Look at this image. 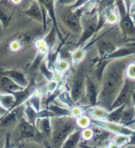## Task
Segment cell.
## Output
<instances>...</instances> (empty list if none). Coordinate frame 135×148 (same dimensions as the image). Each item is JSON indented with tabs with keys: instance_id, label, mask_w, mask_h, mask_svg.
<instances>
[{
	"instance_id": "52a82bcc",
	"label": "cell",
	"mask_w": 135,
	"mask_h": 148,
	"mask_svg": "<svg viewBox=\"0 0 135 148\" xmlns=\"http://www.w3.org/2000/svg\"><path fill=\"white\" fill-rule=\"evenodd\" d=\"M133 90L132 88V82L130 79L126 78L125 79V82H124V84L121 88V90L119 92L118 96L116 97L115 101L113 102L112 106H111L110 110L109 111H112L116 108H120L121 106L124 105H127L130 103V100L132 99V92Z\"/></svg>"
},
{
	"instance_id": "60d3db41",
	"label": "cell",
	"mask_w": 135,
	"mask_h": 148,
	"mask_svg": "<svg viewBox=\"0 0 135 148\" xmlns=\"http://www.w3.org/2000/svg\"><path fill=\"white\" fill-rule=\"evenodd\" d=\"M21 42L19 41V40H14L13 42H11L10 43V49L12 51H18V50H20L21 48Z\"/></svg>"
},
{
	"instance_id": "44dd1931",
	"label": "cell",
	"mask_w": 135,
	"mask_h": 148,
	"mask_svg": "<svg viewBox=\"0 0 135 148\" xmlns=\"http://www.w3.org/2000/svg\"><path fill=\"white\" fill-rule=\"evenodd\" d=\"M0 83H1V85L4 89L8 92V94H13V92H16L21 91L24 89V88L18 85L16 82H14L11 79H9L8 77H6V76L1 77V79H0Z\"/></svg>"
},
{
	"instance_id": "ba28073f",
	"label": "cell",
	"mask_w": 135,
	"mask_h": 148,
	"mask_svg": "<svg viewBox=\"0 0 135 148\" xmlns=\"http://www.w3.org/2000/svg\"><path fill=\"white\" fill-rule=\"evenodd\" d=\"M92 123L95 124V126L99 127L106 131L113 132L117 135H126V136H131L133 132V130H131L128 127H125L123 125H120L118 123H113L106 121V120H95L92 119Z\"/></svg>"
},
{
	"instance_id": "8992f818",
	"label": "cell",
	"mask_w": 135,
	"mask_h": 148,
	"mask_svg": "<svg viewBox=\"0 0 135 148\" xmlns=\"http://www.w3.org/2000/svg\"><path fill=\"white\" fill-rule=\"evenodd\" d=\"M15 132L21 142L24 141H34L39 136L40 132L37 131L34 126L27 121L25 118H22L17 124Z\"/></svg>"
},
{
	"instance_id": "74e56055",
	"label": "cell",
	"mask_w": 135,
	"mask_h": 148,
	"mask_svg": "<svg viewBox=\"0 0 135 148\" xmlns=\"http://www.w3.org/2000/svg\"><path fill=\"white\" fill-rule=\"evenodd\" d=\"M106 22L109 24H115V23L119 22V14L115 12V10L109 12L108 14H106Z\"/></svg>"
},
{
	"instance_id": "4dcf8cb0",
	"label": "cell",
	"mask_w": 135,
	"mask_h": 148,
	"mask_svg": "<svg viewBox=\"0 0 135 148\" xmlns=\"http://www.w3.org/2000/svg\"><path fill=\"white\" fill-rule=\"evenodd\" d=\"M39 71L42 73V75H43L46 79V81H47L48 82L56 81L55 80V76L57 75V74H56L53 71H51V69L47 67V64H46L45 61H44L40 65Z\"/></svg>"
},
{
	"instance_id": "277c9868",
	"label": "cell",
	"mask_w": 135,
	"mask_h": 148,
	"mask_svg": "<svg viewBox=\"0 0 135 148\" xmlns=\"http://www.w3.org/2000/svg\"><path fill=\"white\" fill-rule=\"evenodd\" d=\"M116 8L119 11V28L125 37H134L135 38V22L131 15V12L127 10L124 1H116Z\"/></svg>"
},
{
	"instance_id": "e575fe53",
	"label": "cell",
	"mask_w": 135,
	"mask_h": 148,
	"mask_svg": "<svg viewBox=\"0 0 135 148\" xmlns=\"http://www.w3.org/2000/svg\"><path fill=\"white\" fill-rule=\"evenodd\" d=\"M13 148H47L44 145H42L41 143H36L34 141H24L18 143Z\"/></svg>"
},
{
	"instance_id": "484cf974",
	"label": "cell",
	"mask_w": 135,
	"mask_h": 148,
	"mask_svg": "<svg viewBox=\"0 0 135 148\" xmlns=\"http://www.w3.org/2000/svg\"><path fill=\"white\" fill-rule=\"evenodd\" d=\"M24 117L28 122H30L32 126L35 127L37 119H38V112L35 111L29 104H25L24 106Z\"/></svg>"
},
{
	"instance_id": "7c38bea8",
	"label": "cell",
	"mask_w": 135,
	"mask_h": 148,
	"mask_svg": "<svg viewBox=\"0 0 135 148\" xmlns=\"http://www.w3.org/2000/svg\"><path fill=\"white\" fill-rule=\"evenodd\" d=\"M40 4L43 6L46 12H47V15L49 16V18L52 20V23H53V27L56 30L58 34V37L60 39V41L64 40L65 38H63L62 32L59 29L58 26V18H57V14H56V1H47V0H40Z\"/></svg>"
},
{
	"instance_id": "e0dca14e",
	"label": "cell",
	"mask_w": 135,
	"mask_h": 148,
	"mask_svg": "<svg viewBox=\"0 0 135 148\" xmlns=\"http://www.w3.org/2000/svg\"><path fill=\"white\" fill-rule=\"evenodd\" d=\"M36 130L40 132V134H43L44 136L48 138L50 140L51 135H52V124H51V119H37L35 124Z\"/></svg>"
},
{
	"instance_id": "9c48e42d",
	"label": "cell",
	"mask_w": 135,
	"mask_h": 148,
	"mask_svg": "<svg viewBox=\"0 0 135 148\" xmlns=\"http://www.w3.org/2000/svg\"><path fill=\"white\" fill-rule=\"evenodd\" d=\"M100 92V86L98 82L93 79L91 76L86 75L85 81V97L87 99L89 108L97 106V101H98V96Z\"/></svg>"
},
{
	"instance_id": "c3c4849f",
	"label": "cell",
	"mask_w": 135,
	"mask_h": 148,
	"mask_svg": "<svg viewBox=\"0 0 135 148\" xmlns=\"http://www.w3.org/2000/svg\"><path fill=\"white\" fill-rule=\"evenodd\" d=\"M132 124H135V119L133 120V121H132V122H131V124H130V125H132Z\"/></svg>"
},
{
	"instance_id": "6da1fadb",
	"label": "cell",
	"mask_w": 135,
	"mask_h": 148,
	"mask_svg": "<svg viewBox=\"0 0 135 148\" xmlns=\"http://www.w3.org/2000/svg\"><path fill=\"white\" fill-rule=\"evenodd\" d=\"M131 62V58L110 61L104 71L101 80L100 92L97 106L109 112L111 106L121 90L126 79V69Z\"/></svg>"
},
{
	"instance_id": "5bb4252c",
	"label": "cell",
	"mask_w": 135,
	"mask_h": 148,
	"mask_svg": "<svg viewBox=\"0 0 135 148\" xmlns=\"http://www.w3.org/2000/svg\"><path fill=\"white\" fill-rule=\"evenodd\" d=\"M1 75L11 79L14 82H16L18 85L22 88H26L30 84V81L27 79L25 73L19 69H7L1 73Z\"/></svg>"
},
{
	"instance_id": "5b68a950",
	"label": "cell",
	"mask_w": 135,
	"mask_h": 148,
	"mask_svg": "<svg viewBox=\"0 0 135 148\" xmlns=\"http://www.w3.org/2000/svg\"><path fill=\"white\" fill-rule=\"evenodd\" d=\"M85 68L84 66H80L77 69V72L73 78L71 89V95L74 101V103H78L81 101L82 98L85 95V81H86Z\"/></svg>"
},
{
	"instance_id": "83f0119b",
	"label": "cell",
	"mask_w": 135,
	"mask_h": 148,
	"mask_svg": "<svg viewBox=\"0 0 135 148\" xmlns=\"http://www.w3.org/2000/svg\"><path fill=\"white\" fill-rule=\"evenodd\" d=\"M57 38H58V34H57V32H56V30L54 29V27H52L50 29V31L47 32V34L44 37V40L48 46L49 53L52 52L54 50L55 45L57 43Z\"/></svg>"
},
{
	"instance_id": "ffe728a7",
	"label": "cell",
	"mask_w": 135,
	"mask_h": 148,
	"mask_svg": "<svg viewBox=\"0 0 135 148\" xmlns=\"http://www.w3.org/2000/svg\"><path fill=\"white\" fill-rule=\"evenodd\" d=\"M50 112H52L54 115V117H58V118H62V117H72V113L71 110L67 108H63V106H60L58 105H56L51 103L47 108Z\"/></svg>"
},
{
	"instance_id": "f6af8a7d",
	"label": "cell",
	"mask_w": 135,
	"mask_h": 148,
	"mask_svg": "<svg viewBox=\"0 0 135 148\" xmlns=\"http://www.w3.org/2000/svg\"><path fill=\"white\" fill-rule=\"evenodd\" d=\"M132 106L135 109V91L134 90H132Z\"/></svg>"
},
{
	"instance_id": "d4e9b609",
	"label": "cell",
	"mask_w": 135,
	"mask_h": 148,
	"mask_svg": "<svg viewBox=\"0 0 135 148\" xmlns=\"http://www.w3.org/2000/svg\"><path fill=\"white\" fill-rule=\"evenodd\" d=\"M57 99L60 102V103H62L63 105L66 106L67 108L72 109L73 108L76 106V104L74 103V101L71 95V92L66 90H62L60 92V94L57 97Z\"/></svg>"
},
{
	"instance_id": "4316f807",
	"label": "cell",
	"mask_w": 135,
	"mask_h": 148,
	"mask_svg": "<svg viewBox=\"0 0 135 148\" xmlns=\"http://www.w3.org/2000/svg\"><path fill=\"white\" fill-rule=\"evenodd\" d=\"M27 104H29L35 111L39 112L42 109V96H41L40 91L35 90L34 94L30 97V99L28 100Z\"/></svg>"
},
{
	"instance_id": "ac0fdd59",
	"label": "cell",
	"mask_w": 135,
	"mask_h": 148,
	"mask_svg": "<svg viewBox=\"0 0 135 148\" xmlns=\"http://www.w3.org/2000/svg\"><path fill=\"white\" fill-rule=\"evenodd\" d=\"M96 47L98 49V54H99V58L101 60H104L108 55H110L112 52L117 49L118 47L116 45H112L109 42H98L96 44Z\"/></svg>"
},
{
	"instance_id": "ee69618b",
	"label": "cell",
	"mask_w": 135,
	"mask_h": 148,
	"mask_svg": "<svg viewBox=\"0 0 135 148\" xmlns=\"http://www.w3.org/2000/svg\"><path fill=\"white\" fill-rule=\"evenodd\" d=\"M8 112V109H6L5 108H3V106H2L1 105H0V118L4 117V116L6 115Z\"/></svg>"
},
{
	"instance_id": "836d02e7",
	"label": "cell",
	"mask_w": 135,
	"mask_h": 148,
	"mask_svg": "<svg viewBox=\"0 0 135 148\" xmlns=\"http://www.w3.org/2000/svg\"><path fill=\"white\" fill-rule=\"evenodd\" d=\"M11 14L9 13L7 9L0 7V23L3 28H7L9 25V22L11 20Z\"/></svg>"
},
{
	"instance_id": "ab89813d",
	"label": "cell",
	"mask_w": 135,
	"mask_h": 148,
	"mask_svg": "<svg viewBox=\"0 0 135 148\" xmlns=\"http://www.w3.org/2000/svg\"><path fill=\"white\" fill-rule=\"evenodd\" d=\"M94 136V132L90 128H87L84 130H82V138L86 141H89Z\"/></svg>"
},
{
	"instance_id": "9a60e30c",
	"label": "cell",
	"mask_w": 135,
	"mask_h": 148,
	"mask_svg": "<svg viewBox=\"0 0 135 148\" xmlns=\"http://www.w3.org/2000/svg\"><path fill=\"white\" fill-rule=\"evenodd\" d=\"M133 55H135V45L122 46V47H118L114 52L108 55L104 60L112 61V60H116V59H123V58H131Z\"/></svg>"
},
{
	"instance_id": "f35d334b",
	"label": "cell",
	"mask_w": 135,
	"mask_h": 148,
	"mask_svg": "<svg viewBox=\"0 0 135 148\" xmlns=\"http://www.w3.org/2000/svg\"><path fill=\"white\" fill-rule=\"evenodd\" d=\"M45 118L52 119V118H54V115L52 114V112H50L47 108H42L38 112V119H45Z\"/></svg>"
},
{
	"instance_id": "2e32d148",
	"label": "cell",
	"mask_w": 135,
	"mask_h": 148,
	"mask_svg": "<svg viewBox=\"0 0 135 148\" xmlns=\"http://www.w3.org/2000/svg\"><path fill=\"white\" fill-rule=\"evenodd\" d=\"M26 16L43 24V10L39 1H32L29 8L23 11Z\"/></svg>"
},
{
	"instance_id": "d6a6232c",
	"label": "cell",
	"mask_w": 135,
	"mask_h": 148,
	"mask_svg": "<svg viewBox=\"0 0 135 148\" xmlns=\"http://www.w3.org/2000/svg\"><path fill=\"white\" fill-rule=\"evenodd\" d=\"M76 123L79 129L84 130L90 127V125L92 124V119L88 117L87 115L82 114L80 117L76 118Z\"/></svg>"
},
{
	"instance_id": "7a4b0ae2",
	"label": "cell",
	"mask_w": 135,
	"mask_h": 148,
	"mask_svg": "<svg viewBox=\"0 0 135 148\" xmlns=\"http://www.w3.org/2000/svg\"><path fill=\"white\" fill-rule=\"evenodd\" d=\"M51 124L52 135L50 138V148H61L69 136L79 129L76 119L73 117H54L51 119Z\"/></svg>"
},
{
	"instance_id": "7bdbcfd3",
	"label": "cell",
	"mask_w": 135,
	"mask_h": 148,
	"mask_svg": "<svg viewBox=\"0 0 135 148\" xmlns=\"http://www.w3.org/2000/svg\"><path fill=\"white\" fill-rule=\"evenodd\" d=\"M127 145H135V129L133 130L132 135L130 136V141H129V143Z\"/></svg>"
},
{
	"instance_id": "7402d4cb",
	"label": "cell",
	"mask_w": 135,
	"mask_h": 148,
	"mask_svg": "<svg viewBox=\"0 0 135 148\" xmlns=\"http://www.w3.org/2000/svg\"><path fill=\"white\" fill-rule=\"evenodd\" d=\"M86 111L95 120H106V117H108V110H106L105 108H101V106H92V108H89V106H88Z\"/></svg>"
},
{
	"instance_id": "f546056e",
	"label": "cell",
	"mask_w": 135,
	"mask_h": 148,
	"mask_svg": "<svg viewBox=\"0 0 135 148\" xmlns=\"http://www.w3.org/2000/svg\"><path fill=\"white\" fill-rule=\"evenodd\" d=\"M86 50L83 47H77L71 53V61L74 65H78L83 61L85 58Z\"/></svg>"
},
{
	"instance_id": "f1b7e54d",
	"label": "cell",
	"mask_w": 135,
	"mask_h": 148,
	"mask_svg": "<svg viewBox=\"0 0 135 148\" xmlns=\"http://www.w3.org/2000/svg\"><path fill=\"white\" fill-rule=\"evenodd\" d=\"M0 105L9 111L15 106V98L11 94L0 95Z\"/></svg>"
},
{
	"instance_id": "d590c367",
	"label": "cell",
	"mask_w": 135,
	"mask_h": 148,
	"mask_svg": "<svg viewBox=\"0 0 135 148\" xmlns=\"http://www.w3.org/2000/svg\"><path fill=\"white\" fill-rule=\"evenodd\" d=\"M130 141V136L126 135H116L115 138L113 139V143L118 147H122L126 146Z\"/></svg>"
},
{
	"instance_id": "3957f363",
	"label": "cell",
	"mask_w": 135,
	"mask_h": 148,
	"mask_svg": "<svg viewBox=\"0 0 135 148\" xmlns=\"http://www.w3.org/2000/svg\"><path fill=\"white\" fill-rule=\"evenodd\" d=\"M96 8V7H95ZM95 8H94L90 12L91 14H86L82 16V31L80 38H79L77 46L78 47H83L88 40L92 37L97 35V26H98V13Z\"/></svg>"
},
{
	"instance_id": "cb8c5ba5",
	"label": "cell",
	"mask_w": 135,
	"mask_h": 148,
	"mask_svg": "<svg viewBox=\"0 0 135 148\" xmlns=\"http://www.w3.org/2000/svg\"><path fill=\"white\" fill-rule=\"evenodd\" d=\"M134 119H135V109L133 108V106H127L123 112L122 118H121V120H120L119 124L123 125L125 127H128V126H130L131 122L133 121Z\"/></svg>"
},
{
	"instance_id": "d6986e66",
	"label": "cell",
	"mask_w": 135,
	"mask_h": 148,
	"mask_svg": "<svg viewBox=\"0 0 135 148\" xmlns=\"http://www.w3.org/2000/svg\"><path fill=\"white\" fill-rule=\"evenodd\" d=\"M81 140H82V130L78 129L69 136V138L64 142L61 148H78Z\"/></svg>"
},
{
	"instance_id": "4fadbf2b",
	"label": "cell",
	"mask_w": 135,
	"mask_h": 148,
	"mask_svg": "<svg viewBox=\"0 0 135 148\" xmlns=\"http://www.w3.org/2000/svg\"><path fill=\"white\" fill-rule=\"evenodd\" d=\"M34 91H35L34 82L32 81V82H30V84L28 87L24 88V89L21 91H19V92L11 94L14 96V98H15V106H14V108H17V106H24L28 102V100L30 99L32 95L34 92Z\"/></svg>"
},
{
	"instance_id": "8fae6325",
	"label": "cell",
	"mask_w": 135,
	"mask_h": 148,
	"mask_svg": "<svg viewBox=\"0 0 135 148\" xmlns=\"http://www.w3.org/2000/svg\"><path fill=\"white\" fill-rule=\"evenodd\" d=\"M35 47H36V55L34 62H32L31 69H39L40 65L45 61V58H47V55L49 53L48 46L45 42L44 38H38L35 41Z\"/></svg>"
},
{
	"instance_id": "1f68e13d",
	"label": "cell",
	"mask_w": 135,
	"mask_h": 148,
	"mask_svg": "<svg viewBox=\"0 0 135 148\" xmlns=\"http://www.w3.org/2000/svg\"><path fill=\"white\" fill-rule=\"evenodd\" d=\"M69 68V63L65 59H58L55 64L54 71L56 74H63L66 72Z\"/></svg>"
},
{
	"instance_id": "30bf717a",
	"label": "cell",
	"mask_w": 135,
	"mask_h": 148,
	"mask_svg": "<svg viewBox=\"0 0 135 148\" xmlns=\"http://www.w3.org/2000/svg\"><path fill=\"white\" fill-rule=\"evenodd\" d=\"M24 106H17V108L9 110L4 117L0 118V127L8 128L14 126V125H17L19 121L23 118V115H24Z\"/></svg>"
},
{
	"instance_id": "7dc6e473",
	"label": "cell",
	"mask_w": 135,
	"mask_h": 148,
	"mask_svg": "<svg viewBox=\"0 0 135 148\" xmlns=\"http://www.w3.org/2000/svg\"><path fill=\"white\" fill-rule=\"evenodd\" d=\"M124 148H135V145H127V146H125Z\"/></svg>"
},
{
	"instance_id": "bcb514c9",
	"label": "cell",
	"mask_w": 135,
	"mask_h": 148,
	"mask_svg": "<svg viewBox=\"0 0 135 148\" xmlns=\"http://www.w3.org/2000/svg\"><path fill=\"white\" fill-rule=\"evenodd\" d=\"M2 29H3V27L1 25V23H0V38H1V36H2Z\"/></svg>"
},
{
	"instance_id": "8d00e7d4",
	"label": "cell",
	"mask_w": 135,
	"mask_h": 148,
	"mask_svg": "<svg viewBox=\"0 0 135 148\" xmlns=\"http://www.w3.org/2000/svg\"><path fill=\"white\" fill-rule=\"evenodd\" d=\"M126 78L130 79L131 81L135 80V63H130L126 69Z\"/></svg>"
},
{
	"instance_id": "b9f144b4",
	"label": "cell",
	"mask_w": 135,
	"mask_h": 148,
	"mask_svg": "<svg viewBox=\"0 0 135 148\" xmlns=\"http://www.w3.org/2000/svg\"><path fill=\"white\" fill-rule=\"evenodd\" d=\"M4 148H13L12 141H11V133H7L6 134V140H5Z\"/></svg>"
},
{
	"instance_id": "603a6c76",
	"label": "cell",
	"mask_w": 135,
	"mask_h": 148,
	"mask_svg": "<svg viewBox=\"0 0 135 148\" xmlns=\"http://www.w3.org/2000/svg\"><path fill=\"white\" fill-rule=\"evenodd\" d=\"M127 106H128V104L124 105V106H121L120 108H116V109H114L112 111H109L108 114V117H106V121H109V122L119 124L120 120H121V118H122L123 112H124V110H125V108H126Z\"/></svg>"
}]
</instances>
